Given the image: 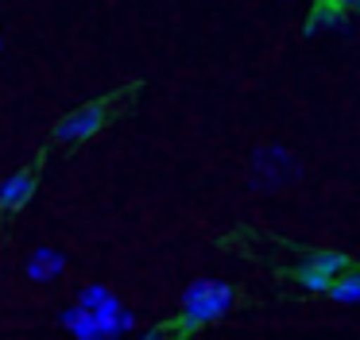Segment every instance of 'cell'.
Segmentation results:
<instances>
[{
    "mask_svg": "<svg viewBox=\"0 0 360 340\" xmlns=\"http://www.w3.org/2000/svg\"><path fill=\"white\" fill-rule=\"evenodd\" d=\"M163 332H167V329H163V325H151V329H143V332H140V336H148V340H155V336H163Z\"/></svg>",
    "mask_w": 360,
    "mask_h": 340,
    "instance_id": "12",
    "label": "cell"
},
{
    "mask_svg": "<svg viewBox=\"0 0 360 340\" xmlns=\"http://www.w3.org/2000/svg\"><path fill=\"white\" fill-rule=\"evenodd\" d=\"M302 166L298 159L279 143H267V147H256L252 151V162H248V182L256 193H279L287 190L290 182H298Z\"/></svg>",
    "mask_w": 360,
    "mask_h": 340,
    "instance_id": "2",
    "label": "cell"
},
{
    "mask_svg": "<svg viewBox=\"0 0 360 340\" xmlns=\"http://www.w3.org/2000/svg\"><path fill=\"white\" fill-rule=\"evenodd\" d=\"M35 197V174L32 170H16L0 182V213H20L27 201Z\"/></svg>",
    "mask_w": 360,
    "mask_h": 340,
    "instance_id": "7",
    "label": "cell"
},
{
    "mask_svg": "<svg viewBox=\"0 0 360 340\" xmlns=\"http://www.w3.org/2000/svg\"><path fill=\"white\" fill-rule=\"evenodd\" d=\"M306 35H352V12H345L333 0H318L306 15Z\"/></svg>",
    "mask_w": 360,
    "mask_h": 340,
    "instance_id": "6",
    "label": "cell"
},
{
    "mask_svg": "<svg viewBox=\"0 0 360 340\" xmlns=\"http://www.w3.org/2000/svg\"><path fill=\"white\" fill-rule=\"evenodd\" d=\"M58 321H63V329L70 332V336H78V340H109V336H105V325L97 321L86 306H78V301H74L70 309H63Z\"/></svg>",
    "mask_w": 360,
    "mask_h": 340,
    "instance_id": "9",
    "label": "cell"
},
{
    "mask_svg": "<svg viewBox=\"0 0 360 340\" xmlns=\"http://www.w3.org/2000/svg\"><path fill=\"white\" fill-rule=\"evenodd\" d=\"M326 294L337 301V306H360V270L345 267L341 275L326 286Z\"/></svg>",
    "mask_w": 360,
    "mask_h": 340,
    "instance_id": "10",
    "label": "cell"
},
{
    "mask_svg": "<svg viewBox=\"0 0 360 340\" xmlns=\"http://www.w3.org/2000/svg\"><path fill=\"white\" fill-rule=\"evenodd\" d=\"M78 306H86L89 313H94L97 321L105 325V336H109V340L136 332V313L109 290V286H101V282L82 286V290H78Z\"/></svg>",
    "mask_w": 360,
    "mask_h": 340,
    "instance_id": "3",
    "label": "cell"
},
{
    "mask_svg": "<svg viewBox=\"0 0 360 340\" xmlns=\"http://www.w3.org/2000/svg\"><path fill=\"white\" fill-rule=\"evenodd\" d=\"M105 120H109V108L105 105H82V108H74V112H66L63 120L55 124V139L58 143H66V147H74V143H86V139H94L97 131L105 128Z\"/></svg>",
    "mask_w": 360,
    "mask_h": 340,
    "instance_id": "5",
    "label": "cell"
},
{
    "mask_svg": "<svg viewBox=\"0 0 360 340\" xmlns=\"http://www.w3.org/2000/svg\"><path fill=\"white\" fill-rule=\"evenodd\" d=\"M349 267V255L345 251H333V247H318V251H306L302 259L295 263V282L302 290H314V294H326V286L333 282L341 270Z\"/></svg>",
    "mask_w": 360,
    "mask_h": 340,
    "instance_id": "4",
    "label": "cell"
},
{
    "mask_svg": "<svg viewBox=\"0 0 360 340\" xmlns=\"http://www.w3.org/2000/svg\"><path fill=\"white\" fill-rule=\"evenodd\" d=\"M236 306V294L229 282L221 278H194V282L182 290V301H179V325L186 332H198L205 325H217L233 313Z\"/></svg>",
    "mask_w": 360,
    "mask_h": 340,
    "instance_id": "1",
    "label": "cell"
},
{
    "mask_svg": "<svg viewBox=\"0 0 360 340\" xmlns=\"http://www.w3.org/2000/svg\"><path fill=\"white\" fill-rule=\"evenodd\" d=\"M333 4H341L345 12H352V15H360V0H333Z\"/></svg>",
    "mask_w": 360,
    "mask_h": 340,
    "instance_id": "11",
    "label": "cell"
},
{
    "mask_svg": "<svg viewBox=\"0 0 360 340\" xmlns=\"http://www.w3.org/2000/svg\"><path fill=\"white\" fill-rule=\"evenodd\" d=\"M0 51H4V39H0Z\"/></svg>",
    "mask_w": 360,
    "mask_h": 340,
    "instance_id": "13",
    "label": "cell"
},
{
    "mask_svg": "<svg viewBox=\"0 0 360 340\" xmlns=\"http://www.w3.org/2000/svg\"><path fill=\"white\" fill-rule=\"evenodd\" d=\"M63 270H66V255L58 251V247H35L24 263L27 282H55Z\"/></svg>",
    "mask_w": 360,
    "mask_h": 340,
    "instance_id": "8",
    "label": "cell"
}]
</instances>
